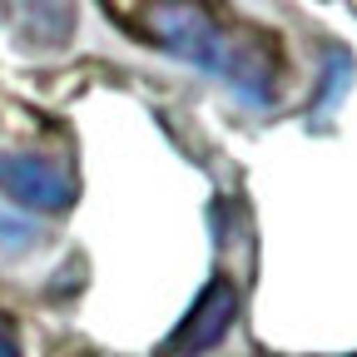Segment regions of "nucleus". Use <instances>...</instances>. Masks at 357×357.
<instances>
[{
    "mask_svg": "<svg viewBox=\"0 0 357 357\" xmlns=\"http://www.w3.org/2000/svg\"><path fill=\"white\" fill-rule=\"evenodd\" d=\"M223 84L253 109L273 105V84H278V65H273V50L258 40V35H238L234 40V55H229V70H223Z\"/></svg>",
    "mask_w": 357,
    "mask_h": 357,
    "instance_id": "obj_4",
    "label": "nucleus"
},
{
    "mask_svg": "<svg viewBox=\"0 0 357 357\" xmlns=\"http://www.w3.org/2000/svg\"><path fill=\"white\" fill-rule=\"evenodd\" d=\"M0 357H20V347H15V337L0 328Z\"/></svg>",
    "mask_w": 357,
    "mask_h": 357,
    "instance_id": "obj_7",
    "label": "nucleus"
},
{
    "mask_svg": "<svg viewBox=\"0 0 357 357\" xmlns=\"http://www.w3.org/2000/svg\"><path fill=\"white\" fill-rule=\"evenodd\" d=\"M347 84H352V55H347V50H333V55H328V79H323V89H318V109H333V105L342 100Z\"/></svg>",
    "mask_w": 357,
    "mask_h": 357,
    "instance_id": "obj_6",
    "label": "nucleus"
},
{
    "mask_svg": "<svg viewBox=\"0 0 357 357\" xmlns=\"http://www.w3.org/2000/svg\"><path fill=\"white\" fill-rule=\"evenodd\" d=\"M234 323H238V283L218 273V278L204 283V293L184 312V323L164 337L159 357H204V352H213L223 337H229Z\"/></svg>",
    "mask_w": 357,
    "mask_h": 357,
    "instance_id": "obj_3",
    "label": "nucleus"
},
{
    "mask_svg": "<svg viewBox=\"0 0 357 357\" xmlns=\"http://www.w3.org/2000/svg\"><path fill=\"white\" fill-rule=\"evenodd\" d=\"M149 20H154L149 35H154L159 50H169L178 60H189L194 70H208V75L223 79L229 55H234V40L223 35V25L208 10H199V6H154Z\"/></svg>",
    "mask_w": 357,
    "mask_h": 357,
    "instance_id": "obj_1",
    "label": "nucleus"
},
{
    "mask_svg": "<svg viewBox=\"0 0 357 357\" xmlns=\"http://www.w3.org/2000/svg\"><path fill=\"white\" fill-rule=\"evenodd\" d=\"M0 194L30 213H65L79 199L75 174L45 154H10L0 149Z\"/></svg>",
    "mask_w": 357,
    "mask_h": 357,
    "instance_id": "obj_2",
    "label": "nucleus"
},
{
    "mask_svg": "<svg viewBox=\"0 0 357 357\" xmlns=\"http://www.w3.org/2000/svg\"><path fill=\"white\" fill-rule=\"evenodd\" d=\"M40 238H45L40 223H30V218H20V213H6V208H0V253H25V248H35Z\"/></svg>",
    "mask_w": 357,
    "mask_h": 357,
    "instance_id": "obj_5",
    "label": "nucleus"
}]
</instances>
